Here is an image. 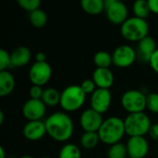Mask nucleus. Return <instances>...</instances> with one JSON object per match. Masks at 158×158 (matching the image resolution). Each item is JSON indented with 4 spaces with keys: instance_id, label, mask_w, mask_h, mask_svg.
I'll return each instance as SVG.
<instances>
[{
    "instance_id": "obj_27",
    "label": "nucleus",
    "mask_w": 158,
    "mask_h": 158,
    "mask_svg": "<svg viewBox=\"0 0 158 158\" xmlns=\"http://www.w3.org/2000/svg\"><path fill=\"white\" fill-rule=\"evenodd\" d=\"M18 4L22 9L31 13L39 9L41 6V1L40 0H19Z\"/></svg>"
},
{
    "instance_id": "obj_17",
    "label": "nucleus",
    "mask_w": 158,
    "mask_h": 158,
    "mask_svg": "<svg viewBox=\"0 0 158 158\" xmlns=\"http://www.w3.org/2000/svg\"><path fill=\"white\" fill-rule=\"evenodd\" d=\"M10 58H11V68L23 67L30 62L31 58V53L28 47L19 46L10 53Z\"/></svg>"
},
{
    "instance_id": "obj_2",
    "label": "nucleus",
    "mask_w": 158,
    "mask_h": 158,
    "mask_svg": "<svg viewBox=\"0 0 158 158\" xmlns=\"http://www.w3.org/2000/svg\"><path fill=\"white\" fill-rule=\"evenodd\" d=\"M125 133L124 120L118 117H110L105 119L98 131L100 141L110 146L119 143Z\"/></svg>"
},
{
    "instance_id": "obj_13",
    "label": "nucleus",
    "mask_w": 158,
    "mask_h": 158,
    "mask_svg": "<svg viewBox=\"0 0 158 158\" xmlns=\"http://www.w3.org/2000/svg\"><path fill=\"white\" fill-rule=\"evenodd\" d=\"M126 147L130 158H144L149 151V144L144 136L130 137Z\"/></svg>"
},
{
    "instance_id": "obj_10",
    "label": "nucleus",
    "mask_w": 158,
    "mask_h": 158,
    "mask_svg": "<svg viewBox=\"0 0 158 158\" xmlns=\"http://www.w3.org/2000/svg\"><path fill=\"white\" fill-rule=\"evenodd\" d=\"M105 119L102 114L89 108L84 110L80 118V124L84 132H98Z\"/></svg>"
},
{
    "instance_id": "obj_3",
    "label": "nucleus",
    "mask_w": 158,
    "mask_h": 158,
    "mask_svg": "<svg viewBox=\"0 0 158 158\" xmlns=\"http://www.w3.org/2000/svg\"><path fill=\"white\" fill-rule=\"evenodd\" d=\"M120 32L123 38L127 41L139 43L148 36L149 25L146 19L134 16L129 18L120 26Z\"/></svg>"
},
{
    "instance_id": "obj_4",
    "label": "nucleus",
    "mask_w": 158,
    "mask_h": 158,
    "mask_svg": "<svg viewBox=\"0 0 158 158\" xmlns=\"http://www.w3.org/2000/svg\"><path fill=\"white\" fill-rule=\"evenodd\" d=\"M86 100V94L81 85H69L61 92L60 106L67 112L80 109Z\"/></svg>"
},
{
    "instance_id": "obj_22",
    "label": "nucleus",
    "mask_w": 158,
    "mask_h": 158,
    "mask_svg": "<svg viewBox=\"0 0 158 158\" xmlns=\"http://www.w3.org/2000/svg\"><path fill=\"white\" fill-rule=\"evenodd\" d=\"M94 63L97 68L109 69V67L113 64L112 55L106 51H99L94 56Z\"/></svg>"
},
{
    "instance_id": "obj_25",
    "label": "nucleus",
    "mask_w": 158,
    "mask_h": 158,
    "mask_svg": "<svg viewBox=\"0 0 158 158\" xmlns=\"http://www.w3.org/2000/svg\"><path fill=\"white\" fill-rule=\"evenodd\" d=\"M58 158H81V153L77 145L67 143L60 149Z\"/></svg>"
},
{
    "instance_id": "obj_35",
    "label": "nucleus",
    "mask_w": 158,
    "mask_h": 158,
    "mask_svg": "<svg viewBox=\"0 0 158 158\" xmlns=\"http://www.w3.org/2000/svg\"><path fill=\"white\" fill-rule=\"evenodd\" d=\"M36 62H46V56L43 52H39L35 55Z\"/></svg>"
},
{
    "instance_id": "obj_12",
    "label": "nucleus",
    "mask_w": 158,
    "mask_h": 158,
    "mask_svg": "<svg viewBox=\"0 0 158 158\" xmlns=\"http://www.w3.org/2000/svg\"><path fill=\"white\" fill-rule=\"evenodd\" d=\"M112 102V94L109 90L107 89H99L97 88L94 93L91 96V108L95 110L100 114L106 113Z\"/></svg>"
},
{
    "instance_id": "obj_30",
    "label": "nucleus",
    "mask_w": 158,
    "mask_h": 158,
    "mask_svg": "<svg viewBox=\"0 0 158 158\" xmlns=\"http://www.w3.org/2000/svg\"><path fill=\"white\" fill-rule=\"evenodd\" d=\"M81 87L82 91L85 93V94H93L94 91L96 90V85L94 81H93V79H88V80L83 81L81 84Z\"/></svg>"
},
{
    "instance_id": "obj_37",
    "label": "nucleus",
    "mask_w": 158,
    "mask_h": 158,
    "mask_svg": "<svg viewBox=\"0 0 158 158\" xmlns=\"http://www.w3.org/2000/svg\"><path fill=\"white\" fill-rule=\"evenodd\" d=\"M4 122V112L0 110V125H2Z\"/></svg>"
},
{
    "instance_id": "obj_8",
    "label": "nucleus",
    "mask_w": 158,
    "mask_h": 158,
    "mask_svg": "<svg viewBox=\"0 0 158 158\" xmlns=\"http://www.w3.org/2000/svg\"><path fill=\"white\" fill-rule=\"evenodd\" d=\"M52 77V68L47 62H36L29 70V79L32 85L43 87Z\"/></svg>"
},
{
    "instance_id": "obj_9",
    "label": "nucleus",
    "mask_w": 158,
    "mask_h": 158,
    "mask_svg": "<svg viewBox=\"0 0 158 158\" xmlns=\"http://www.w3.org/2000/svg\"><path fill=\"white\" fill-rule=\"evenodd\" d=\"M113 64L120 69L131 67L137 59L136 50L131 45L123 44L118 46L112 54Z\"/></svg>"
},
{
    "instance_id": "obj_38",
    "label": "nucleus",
    "mask_w": 158,
    "mask_h": 158,
    "mask_svg": "<svg viewBox=\"0 0 158 158\" xmlns=\"http://www.w3.org/2000/svg\"><path fill=\"white\" fill-rule=\"evenodd\" d=\"M19 158H34L33 156H20Z\"/></svg>"
},
{
    "instance_id": "obj_19",
    "label": "nucleus",
    "mask_w": 158,
    "mask_h": 158,
    "mask_svg": "<svg viewBox=\"0 0 158 158\" xmlns=\"http://www.w3.org/2000/svg\"><path fill=\"white\" fill-rule=\"evenodd\" d=\"M81 8L89 15H99L105 10V1L103 0H82Z\"/></svg>"
},
{
    "instance_id": "obj_34",
    "label": "nucleus",
    "mask_w": 158,
    "mask_h": 158,
    "mask_svg": "<svg viewBox=\"0 0 158 158\" xmlns=\"http://www.w3.org/2000/svg\"><path fill=\"white\" fill-rule=\"evenodd\" d=\"M148 4H149L151 12L158 14V0H149Z\"/></svg>"
},
{
    "instance_id": "obj_18",
    "label": "nucleus",
    "mask_w": 158,
    "mask_h": 158,
    "mask_svg": "<svg viewBox=\"0 0 158 158\" xmlns=\"http://www.w3.org/2000/svg\"><path fill=\"white\" fill-rule=\"evenodd\" d=\"M16 85V81L14 76L8 71H0V96L5 97L9 95Z\"/></svg>"
},
{
    "instance_id": "obj_31",
    "label": "nucleus",
    "mask_w": 158,
    "mask_h": 158,
    "mask_svg": "<svg viewBox=\"0 0 158 158\" xmlns=\"http://www.w3.org/2000/svg\"><path fill=\"white\" fill-rule=\"evenodd\" d=\"M30 96L31 99H42L43 94H44V89L41 86L37 85H32L30 89Z\"/></svg>"
},
{
    "instance_id": "obj_5",
    "label": "nucleus",
    "mask_w": 158,
    "mask_h": 158,
    "mask_svg": "<svg viewBox=\"0 0 158 158\" xmlns=\"http://www.w3.org/2000/svg\"><path fill=\"white\" fill-rule=\"evenodd\" d=\"M124 126L126 134L130 137H135L147 134L152 123L149 117L144 112H141L129 114L124 119Z\"/></svg>"
},
{
    "instance_id": "obj_6",
    "label": "nucleus",
    "mask_w": 158,
    "mask_h": 158,
    "mask_svg": "<svg viewBox=\"0 0 158 158\" xmlns=\"http://www.w3.org/2000/svg\"><path fill=\"white\" fill-rule=\"evenodd\" d=\"M146 96L139 90L126 91L121 96V106L129 113H141L146 108Z\"/></svg>"
},
{
    "instance_id": "obj_11",
    "label": "nucleus",
    "mask_w": 158,
    "mask_h": 158,
    "mask_svg": "<svg viewBox=\"0 0 158 158\" xmlns=\"http://www.w3.org/2000/svg\"><path fill=\"white\" fill-rule=\"evenodd\" d=\"M46 112V106L41 99H29L22 106V114L29 121L42 120Z\"/></svg>"
},
{
    "instance_id": "obj_26",
    "label": "nucleus",
    "mask_w": 158,
    "mask_h": 158,
    "mask_svg": "<svg viewBox=\"0 0 158 158\" xmlns=\"http://www.w3.org/2000/svg\"><path fill=\"white\" fill-rule=\"evenodd\" d=\"M128 156L127 147L121 143H118L110 146L107 151L108 158H126Z\"/></svg>"
},
{
    "instance_id": "obj_21",
    "label": "nucleus",
    "mask_w": 158,
    "mask_h": 158,
    "mask_svg": "<svg viewBox=\"0 0 158 158\" xmlns=\"http://www.w3.org/2000/svg\"><path fill=\"white\" fill-rule=\"evenodd\" d=\"M100 141L98 132H84L80 138V143L82 148L92 150L95 148Z\"/></svg>"
},
{
    "instance_id": "obj_33",
    "label": "nucleus",
    "mask_w": 158,
    "mask_h": 158,
    "mask_svg": "<svg viewBox=\"0 0 158 158\" xmlns=\"http://www.w3.org/2000/svg\"><path fill=\"white\" fill-rule=\"evenodd\" d=\"M148 133H149L150 137H151L154 141L158 142V123L152 124V126H151L150 131H149Z\"/></svg>"
},
{
    "instance_id": "obj_28",
    "label": "nucleus",
    "mask_w": 158,
    "mask_h": 158,
    "mask_svg": "<svg viewBox=\"0 0 158 158\" xmlns=\"http://www.w3.org/2000/svg\"><path fill=\"white\" fill-rule=\"evenodd\" d=\"M146 108L152 113L158 114V94L152 93L146 96Z\"/></svg>"
},
{
    "instance_id": "obj_29",
    "label": "nucleus",
    "mask_w": 158,
    "mask_h": 158,
    "mask_svg": "<svg viewBox=\"0 0 158 158\" xmlns=\"http://www.w3.org/2000/svg\"><path fill=\"white\" fill-rule=\"evenodd\" d=\"M8 68H11L10 54L5 49H0V71L7 70Z\"/></svg>"
},
{
    "instance_id": "obj_20",
    "label": "nucleus",
    "mask_w": 158,
    "mask_h": 158,
    "mask_svg": "<svg viewBox=\"0 0 158 158\" xmlns=\"http://www.w3.org/2000/svg\"><path fill=\"white\" fill-rule=\"evenodd\" d=\"M61 93H59L56 88L49 87L44 90L42 96V101L46 106H56L60 103Z\"/></svg>"
},
{
    "instance_id": "obj_24",
    "label": "nucleus",
    "mask_w": 158,
    "mask_h": 158,
    "mask_svg": "<svg viewBox=\"0 0 158 158\" xmlns=\"http://www.w3.org/2000/svg\"><path fill=\"white\" fill-rule=\"evenodd\" d=\"M29 18L31 24L35 28H43L47 23V15L41 8L30 13Z\"/></svg>"
},
{
    "instance_id": "obj_39",
    "label": "nucleus",
    "mask_w": 158,
    "mask_h": 158,
    "mask_svg": "<svg viewBox=\"0 0 158 158\" xmlns=\"http://www.w3.org/2000/svg\"><path fill=\"white\" fill-rule=\"evenodd\" d=\"M42 158H50V157H48V156H44V157H42Z\"/></svg>"
},
{
    "instance_id": "obj_23",
    "label": "nucleus",
    "mask_w": 158,
    "mask_h": 158,
    "mask_svg": "<svg viewBox=\"0 0 158 158\" xmlns=\"http://www.w3.org/2000/svg\"><path fill=\"white\" fill-rule=\"evenodd\" d=\"M132 9H133V13H134L135 17L140 18V19H143L148 18L150 13H151L148 1H146V0L135 1L133 4Z\"/></svg>"
},
{
    "instance_id": "obj_36",
    "label": "nucleus",
    "mask_w": 158,
    "mask_h": 158,
    "mask_svg": "<svg viewBox=\"0 0 158 158\" xmlns=\"http://www.w3.org/2000/svg\"><path fill=\"white\" fill-rule=\"evenodd\" d=\"M0 158H6L5 150H4V148H3L2 146L0 147Z\"/></svg>"
},
{
    "instance_id": "obj_14",
    "label": "nucleus",
    "mask_w": 158,
    "mask_h": 158,
    "mask_svg": "<svg viewBox=\"0 0 158 158\" xmlns=\"http://www.w3.org/2000/svg\"><path fill=\"white\" fill-rule=\"evenodd\" d=\"M157 49L156 47V42L153 37H150L149 35L140 41L137 45L136 55L137 58L140 59L143 62H150L151 57L153 56L154 53Z\"/></svg>"
},
{
    "instance_id": "obj_32",
    "label": "nucleus",
    "mask_w": 158,
    "mask_h": 158,
    "mask_svg": "<svg viewBox=\"0 0 158 158\" xmlns=\"http://www.w3.org/2000/svg\"><path fill=\"white\" fill-rule=\"evenodd\" d=\"M149 64H150V67L152 68V69L158 74V48L154 53L153 56L151 57Z\"/></svg>"
},
{
    "instance_id": "obj_16",
    "label": "nucleus",
    "mask_w": 158,
    "mask_h": 158,
    "mask_svg": "<svg viewBox=\"0 0 158 158\" xmlns=\"http://www.w3.org/2000/svg\"><path fill=\"white\" fill-rule=\"evenodd\" d=\"M114 74L110 69L96 68L93 73V81L99 89H107L114 84Z\"/></svg>"
},
{
    "instance_id": "obj_7",
    "label": "nucleus",
    "mask_w": 158,
    "mask_h": 158,
    "mask_svg": "<svg viewBox=\"0 0 158 158\" xmlns=\"http://www.w3.org/2000/svg\"><path fill=\"white\" fill-rule=\"evenodd\" d=\"M105 11L107 19L115 25H122L128 18L127 6L118 0L105 1Z\"/></svg>"
},
{
    "instance_id": "obj_15",
    "label": "nucleus",
    "mask_w": 158,
    "mask_h": 158,
    "mask_svg": "<svg viewBox=\"0 0 158 158\" xmlns=\"http://www.w3.org/2000/svg\"><path fill=\"white\" fill-rule=\"evenodd\" d=\"M23 135L29 141H39L46 134L45 124L42 120L28 121L23 128Z\"/></svg>"
},
{
    "instance_id": "obj_1",
    "label": "nucleus",
    "mask_w": 158,
    "mask_h": 158,
    "mask_svg": "<svg viewBox=\"0 0 158 158\" xmlns=\"http://www.w3.org/2000/svg\"><path fill=\"white\" fill-rule=\"evenodd\" d=\"M44 124L46 134L56 142L63 143L69 140L74 131L72 119L64 112H56L50 115Z\"/></svg>"
}]
</instances>
